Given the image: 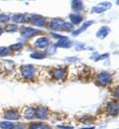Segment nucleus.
I'll return each instance as SVG.
<instances>
[{"label":"nucleus","mask_w":119,"mask_h":129,"mask_svg":"<svg viewBox=\"0 0 119 129\" xmlns=\"http://www.w3.org/2000/svg\"><path fill=\"white\" fill-rule=\"evenodd\" d=\"M82 129H94V127H85V128H82Z\"/></svg>","instance_id":"29"},{"label":"nucleus","mask_w":119,"mask_h":129,"mask_svg":"<svg viewBox=\"0 0 119 129\" xmlns=\"http://www.w3.org/2000/svg\"><path fill=\"white\" fill-rule=\"evenodd\" d=\"M108 57V54H105V55H103V56H100V57H98L95 61H98V60H103V58H107Z\"/></svg>","instance_id":"26"},{"label":"nucleus","mask_w":119,"mask_h":129,"mask_svg":"<svg viewBox=\"0 0 119 129\" xmlns=\"http://www.w3.org/2000/svg\"><path fill=\"white\" fill-rule=\"evenodd\" d=\"M17 30H18V28L16 25H7V26L5 27V31H6V32H9V33L16 32Z\"/></svg>","instance_id":"20"},{"label":"nucleus","mask_w":119,"mask_h":129,"mask_svg":"<svg viewBox=\"0 0 119 129\" xmlns=\"http://www.w3.org/2000/svg\"><path fill=\"white\" fill-rule=\"evenodd\" d=\"M30 20H31V22H32L33 25L38 26V27H42L45 24V18L40 16V15H33V16L31 17Z\"/></svg>","instance_id":"9"},{"label":"nucleus","mask_w":119,"mask_h":129,"mask_svg":"<svg viewBox=\"0 0 119 129\" xmlns=\"http://www.w3.org/2000/svg\"><path fill=\"white\" fill-rule=\"evenodd\" d=\"M50 43L51 41L48 37H40L34 42V46L38 49H44L47 48L50 45Z\"/></svg>","instance_id":"4"},{"label":"nucleus","mask_w":119,"mask_h":129,"mask_svg":"<svg viewBox=\"0 0 119 129\" xmlns=\"http://www.w3.org/2000/svg\"><path fill=\"white\" fill-rule=\"evenodd\" d=\"M91 24H92V21H87V22H85V23H84V25L82 26V28H80V29H77L76 31L72 32L73 36H77V34L82 33L83 31H85V30L87 29V27H88L89 25H91Z\"/></svg>","instance_id":"16"},{"label":"nucleus","mask_w":119,"mask_h":129,"mask_svg":"<svg viewBox=\"0 0 119 129\" xmlns=\"http://www.w3.org/2000/svg\"><path fill=\"white\" fill-rule=\"evenodd\" d=\"M1 67H2V64H1V63H0V69H1Z\"/></svg>","instance_id":"30"},{"label":"nucleus","mask_w":119,"mask_h":129,"mask_svg":"<svg viewBox=\"0 0 119 129\" xmlns=\"http://www.w3.org/2000/svg\"><path fill=\"white\" fill-rule=\"evenodd\" d=\"M109 33H110V29H109V27H107V26H102L101 28L97 31L96 36H97V38L104 39V38H105Z\"/></svg>","instance_id":"12"},{"label":"nucleus","mask_w":119,"mask_h":129,"mask_svg":"<svg viewBox=\"0 0 119 129\" xmlns=\"http://www.w3.org/2000/svg\"><path fill=\"white\" fill-rule=\"evenodd\" d=\"M37 33H40V30L38 29H34L31 27H23L20 30V34L24 39H29L31 37H33Z\"/></svg>","instance_id":"3"},{"label":"nucleus","mask_w":119,"mask_h":129,"mask_svg":"<svg viewBox=\"0 0 119 129\" xmlns=\"http://www.w3.org/2000/svg\"><path fill=\"white\" fill-rule=\"evenodd\" d=\"M84 8L83 2L82 1H73L72 2V9L74 10V12H80L82 11Z\"/></svg>","instance_id":"17"},{"label":"nucleus","mask_w":119,"mask_h":129,"mask_svg":"<svg viewBox=\"0 0 119 129\" xmlns=\"http://www.w3.org/2000/svg\"><path fill=\"white\" fill-rule=\"evenodd\" d=\"M106 110H107V113L110 114V115H116L118 113V103L115 102V101L109 102L107 104Z\"/></svg>","instance_id":"8"},{"label":"nucleus","mask_w":119,"mask_h":129,"mask_svg":"<svg viewBox=\"0 0 119 129\" xmlns=\"http://www.w3.org/2000/svg\"><path fill=\"white\" fill-rule=\"evenodd\" d=\"M69 19H70V22L73 25H77V24H80L83 21V17L77 15V14H70L69 15Z\"/></svg>","instance_id":"15"},{"label":"nucleus","mask_w":119,"mask_h":129,"mask_svg":"<svg viewBox=\"0 0 119 129\" xmlns=\"http://www.w3.org/2000/svg\"><path fill=\"white\" fill-rule=\"evenodd\" d=\"M0 127L2 129H14L15 124L13 122H9V121H2V122H0Z\"/></svg>","instance_id":"18"},{"label":"nucleus","mask_w":119,"mask_h":129,"mask_svg":"<svg viewBox=\"0 0 119 129\" xmlns=\"http://www.w3.org/2000/svg\"><path fill=\"white\" fill-rule=\"evenodd\" d=\"M112 81V76L107 72H102L96 76L95 81L100 85H107Z\"/></svg>","instance_id":"2"},{"label":"nucleus","mask_w":119,"mask_h":129,"mask_svg":"<svg viewBox=\"0 0 119 129\" xmlns=\"http://www.w3.org/2000/svg\"><path fill=\"white\" fill-rule=\"evenodd\" d=\"M8 54H9V52H8V49L6 47H0V57L7 56Z\"/></svg>","instance_id":"23"},{"label":"nucleus","mask_w":119,"mask_h":129,"mask_svg":"<svg viewBox=\"0 0 119 129\" xmlns=\"http://www.w3.org/2000/svg\"><path fill=\"white\" fill-rule=\"evenodd\" d=\"M31 58L37 59V60H42L45 58V55L42 53H33V54H31Z\"/></svg>","instance_id":"21"},{"label":"nucleus","mask_w":119,"mask_h":129,"mask_svg":"<svg viewBox=\"0 0 119 129\" xmlns=\"http://www.w3.org/2000/svg\"><path fill=\"white\" fill-rule=\"evenodd\" d=\"M3 32H4V29H2V28L0 27V36L2 35V33H3Z\"/></svg>","instance_id":"28"},{"label":"nucleus","mask_w":119,"mask_h":129,"mask_svg":"<svg viewBox=\"0 0 119 129\" xmlns=\"http://www.w3.org/2000/svg\"><path fill=\"white\" fill-rule=\"evenodd\" d=\"M64 24H65L64 20H62V19H54L50 22L49 28L53 29V30H60V29H63Z\"/></svg>","instance_id":"5"},{"label":"nucleus","mask_w":119,"mask_h":129,"mask_svg":"<svg viewBox=\"0 0 119 129\" xmlns=\"http://www.w3.org/2000/svg\"><path fill=\"white\" fill-rule=\"evenodd\" d=\"M58 128H60V129H72V126H62V125H58Z\"/></svg>","instance_id":"25"},{"label":"nucleus","mask_w":119,"mask_h":129,"mask_svg":"<svg viewBox=\"0 0 119 129\" xmlns=\"http://www.w3.org/2000/svg\"><path fill=\"white\" fill-rule=\"evenodd\" d=\"M23 116L25 118H28V119L33 118L35 116V109L32 107H26L23 111Z\"/></svg>","instance_id":"13"},{"label":"nucleus","mask_w":119,"mask_h":129,"mask_svg":"<svg viewBox=\"0 0 119 129\" xmlns=\"http://www.w3.org/2000/svg\"><path fill=\"white\" fill-rule=\"evenodd\" d=\"M35 115L40 119H47V117H48L47 108L44 106H38L35 109Z\"/></svg>","instance_id":"6"},{"label":"nucleus","mask_w":119,"mask_h":129,"mask_svg":"<svg viewBox=\"0 0 119 129\" xmlns=\"http://www.w3.org/2000/svg\"><path fill=\"white\" fill-rule=\"evenodd\" d=\"M42 128V124H39V123H32L28 129H41Z\"/></svg>","instance_id":"24"},{"label":"nucleus","mask_w":119,"mask_h":129,"mask_svg":"<svg viewBox=\"0 0 119 129\" xmlns=\"http://www.w3.org/2000/svg\"><path fill=\"white\" fill-rule=\"evenodd\" d=\"M22 44L21 43H17V44H13V45H11L10 46V50H12V51H19L20 49L22 48Z\"/></svg>","instance_id":"22"},{"label":"nucleus","mask_w":119,"mask_h":129,"mask_svg":"<svg viewBox=\"0 0 119 129\" xmlns=\"http://www.w3.org/2000/svg\"><path fill=\"white\" fill-rule=\"evenodd\" d=\"M65 74H66V70L63 68H57L53 71V77L56 80H62L65 77Z\"/></svg>","instance_id":"11"},{"label":"nucleus","mask_w":119,"mask_h":129,"mask_svg":"<svg viewBox=\"0 0 119 129\" xmlns=\"http://www.w3.org/2000/svg\"><path fill=\"white\" fill-rule=\"evenodd\" d=\"M110 6H111V4L109 2H103V3H100V4L96 5V6H94L91 9V12H93V13H102L105 9L110 8Z\"/></svg>","instance_id":"7"},{"label":"nucleus","mask_w":119,"mask_h":129,"mask_svg":"<svg viewBox=\"0 0 119 129\" xmlns=\"http://www.w3.org/2000/svg\"><path fill=\"white\" fill-rule=\"evenodd\" d=\"M41 129H52L51 127H49V126H42V128Z\"/></svg>","instance_id":"27"},{"label":"nucleus","mask_w":119,"mask_h":129,"mask_svg":"<svg viewBox=\"0 0 119 129\" xmlns=\"http://www.w3.org/2000/svg\"><path fill=\"white\" fill-rule=\"evenodd\" d=\"M11 20L14 21V22H16V23H24L26 21L25 17L23 16V15H21V14H15V15H13V16L11 17Z\"/></svg>","instance_id":"19"},{"label":"nucleus","mask_w":119,"mask_h":129,"mask_svg":"<svg viewBox=\"0 0 119 129\" xmlns=\"http://www.w3.org/2000/svg\"><path fill=\"white\" fill-rule=\"evenodd\" d=\"M57 46L58 47H61V48H68V47H70L71 46V42L68 40V38H63V39H61L60 41H59V43L57 44Z\"/></svg>","instance_id":"14"},{"label":"nucleus","mask_w":119,"mask_h":129,"mask_svg":"<svg viewBox=\"0 0 119 129\" xmlns=\"http://www.w3.org/2000/svg\"><path fill=\"white\" fill-rule=\"evenodd\" d=\"M36 70L33 66H23L21 68V76L25 80H31L35 77Z\"/></svg>","instance_id":"1"},{"label":"nucleus","mask_w":119,"mask_h":129,"mask_svg":"<svg viewBox=\"0 0 119 129\" xmlns=\"http://www.w3.org/2000/svg\"><path fill=\"white\" fill-rule=\"evenodd\" d=\"M4 116H5L6 119H9V120H18L20 118L19 112L16 111V110H12V109L7 110L6 112L4 113Z\"/></svg>","instance_id":"10"}]
</instances>
